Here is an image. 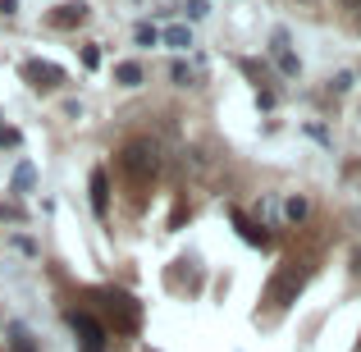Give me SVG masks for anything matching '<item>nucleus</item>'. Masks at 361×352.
Listing matches in <instances>:
<instances>
[{
	"label": "nucleus",
	"mask_w": 361,
	"mask_h": 352,
	"mask_svg": "<svg viewBox=\"0 0 361 352\" xmlns=\"http://www.w3.org/2000/svg\"><path fill=\"white\" fill-rule=\"evenodd\" d=\"M87 14L92 9L82 5V0H69V5H60L51 14V28H78V23H87Z\"/></svg>",
	"instance_id": "4"
},
{
	"label": "nucleus",
	"mask_w": 361,
	"mask_h": 352,
	"mask_svg": "<svg viewBox=\"0 0 361 352\" xmlns=\"http://www.w3.org/2000/svg\"><path fill=\"white\" fill-rule=\"evenodd\" d=\"M69 325H73V334L82 339V348H87V352H106V329H101L87 311H69Z\"/></svg>",
	"instance_id": "2"
},
{
	"label": "nucleus",
	"mask_w": 361,
	"mask_h": 352,
	"mask_svg": "<svg viewBox=\"0 0 361 352\" xmlns=\"http://www.w3.org/2000/svg\"><path fill=\"white\" fill-rule=\"evenodd\" d=\"M343 9H361V0H343Z\"/></svg>",
	"instance_id": "17"
},
{
	"label": "nucleus",
	"mask_w": 361,
	"mask_h": 352,
	"mask_svg": "<svg viewBox=\"0 0 361 352\" xmlns=\"http://www.w3.org/2000/svg\"><path fill=\"white\" fill-rule=\"evenodd\" d=\"M142 78H147V73H142V64H137V60L115 64V83H119V87H142Z\"/></svg>",
	"instance_id": "7"
},
{
	"label": "nucleus",
	"mask_w": 361,
	"mask_h": 352,
	"mask_svg": "<svg viewBox=\"0 0 361 352\" xmlns=\"http://www.w3.org/2000/svg\"><path fill=\"white\" fill-rule=\"evenodd\" d=\"M9 344H14V352H32V339H27V329H14V339H9Z\"/></svg>",
	"instance_id": "12"
},
{
	"label": "nucleus",
	"mask_w": 361,
	"mask_h": 352,
	"mask_svg": "<svg viewBox=\"0 0 361 352\" xmlns=\"http://www.w3.org/2000/svg\"><path fill=\"white\" fill-rule=\"evenodd\" d=\"M92 211L106 220L110 215V178H106V169H92Z\"/></svg>",
	"instance_id": "5"
},
{
	"label": "nucleus",
	"mask_w": 361,
	"mask_h": 352,
	"mask_svg": "<svg viewBox=\"0 0 361 352\" xmlns=\"http://www.w3.org/2000/svg\"><path fill=\"white\" fill-rule=\"evenodd\" d=\"M133 37H137V46H156L160 42V32L151 23H137V32H133Z\"/></svg>",
	"instance_id": "11"
},
{
	"label": "nucleus",
	"mask_w": 361,
	"mask_h": 352,
	"mask_svg": "<svg viewBox=\"0 0 361 352\" xmlns=\"http://www.w3.org/2000/svg\"><path fill=\"white\" fill-rule=\"evenodd\" d=\"M188 18H206V0H188Z\"/></svg>",
	"instance_id": "16"
},
{
	"label": "nucleus",
	"mask_w": 361,
	"mask_h": 352,
	"mask_svg": "<svg viewBox=\"0 0 361 352\" xmlns=\"http://www.w3.org/2000/svg\"><path fill=\"white\" fill-rule=\"evenodd\" d=\"M123 169H128L133 178H151L160 169V156H156V147L151 142H133L128 151H123Z\"/></svg>",
	"instance_id": "1"
},
{
	"label": "nucleus",
	"mask_w": 361,
	"mask_h": 352,
	"mask_svg": "<svg viewBox=\"0 0 361 352\" xmlns=\"http://www.w3.org/2000/svg\"><path fill=\"white\" fill-rule=\"evenodd\" d=\"M23 78H32V87H60V83H64V69H60V64L27 60L23 64Z\"/></svg>",
	"instance_id": "3"
},
{
	"label": "nucleus",
	"mask_w": 361,
	"mask_h": 352,
	"mask_svg": "<svg viewBox=\"0 0 361 352\" xmlns=\"http://www.w3.org/2000/svg\"><path fill=\"white\" fill-rule=\"evenodd\" d=\"M160 42L174 46V51H188V46H192V32H188V28H165V32H160Z\"/></svg>",
	"instance_id": "8"
},
{
	"label": "nucleus",
	"mask_w": 361,
	"mask_h": 352,
	"mask_svg": "<svg viewBox=\"0 0 361 352\" xmlns=\"http://www.w3.org/2000/svg\"><path fill=\"white\" fill-rule=\"evenodd\" d=\"M169 78H174L178 87H192V69H188L183 60H174V64H169Z\"/></svg>",
	"instance_id": "10"
},
{
	"label": "nucleus",
	"mask_w": 361,
	"mask_h": 352,
	"mask_svg": "<svg viewBox=\"0 0 361 352\" xmlns=\"http://www.w3.org/2000/svg\"><path fill=\"white\" fill-rule=\"evenodd\" d=\"M274 60H279V69L288 73V78H298L302 73V64H298V55L288 51V32H274Z\"/></svg>",
	"instance_id": "6"
},
{
	"label": "nucleus",
	"mask_w": 361,
	"mask_h": 352,
	"mask_svg": "<svg viewBox=\"0 0 361 352\" xmlns=\"http://www.w3.org/2000/svg\"><path fill=\"white\" fill-rule=\"evenodd\" d=\"M32 183H37V169L23 160V165L14 169V193H32Z\"/></svg>",
	"instance_id": "9"
},
{
	"label": "nucleus",
	"mask_w": 361,
	"mask_h": 352,
	"mask_svg": "<svg viewBox=\"0 0 361 352\" xmlns=\"http://www.w3.org/2000/svg\"><path fill=\"white\" fill-rule=\"evenodd\" d=\"M82 64H87V69H97V64H101V51H97V46H82Z\"/></svg>",
	"instance_id": "14"
},
{
	"label": "nucleus",
	"mask_w": 361,
	"mask_h": 352,
	"mask_svg": "<svg viewBox=\"0 0 361 352\" xmlns=\"http://www.w3.org/2000/svg\"><path fill=\"white\" fill-rule=\"evenodd\" d=\"M18 142H23V138H18V128H0V147H18Z\"/></svg>",
	"instance_id": "15"
},
{
	"label": "nucleus",
	"mask_w": 361,
	"mask_h": 352,
	"mask_svg": "<svg viewBox=\"0 0 361 352\" xmlns=\"http://www.w3.org/2000/svg\"><path fill=\"white\" fill-rule=\"evenodd\" d=\"M288 220H307V202H302V197L288 202Z\"/></svg>",
	"instance_id": "13"
}]
</instances>
